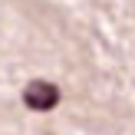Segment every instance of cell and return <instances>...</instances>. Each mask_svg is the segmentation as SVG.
I'll use <instances>...</instances> for the list:
<instances>
[{
    "label": "cell",
    "mask_w": 135,
    "mask_h": 135,
    "mask_svg": "<svg viewBox=\"0 0 135 135\" xmlns=\"http://www.w3.org/2000/svg\"><path fill=\"white\" fill-rule=\"evenodd\" d=\"M23 102L30 105V109H36V112L56 109V102H59V89H56L53 83H46V79H33V83L23 89Z\"/></svg>",
    "instance_id": "6da1fadb"
}]
</instances>
